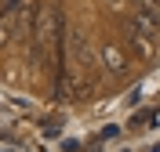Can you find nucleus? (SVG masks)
<instances>
[{
    "label": "nucleus",
    "instance_id": "1",
    "mask_svg": "<svg viewBox=\"0 0 160 152\" xmlns=\"http://www.w3.org/2000/svg\"><path fill=\"white\" fill-rule=\"evenodd\" d=\"M98 62H102V69H106V72H113V76H117V72L128 69V51L120 47L117 40H106V44L98 47Z\"/></svg>",
    "mask_w": 160,
    "mask_h": 152
},
{
    "label": "nucleus",
    "instance_id": "2",
    "mask_svg": "<svg viewBox=\"0 0 160 152\" xmlns=\"http://www.w3.org/2000/svg\"><path fill=\"white\" fill-rule=\"evenodd\" d=\"M128 29L142 33V36H149V40H160V22L149 18V15H142V11H131L128 15Z\"/></svg>",
    "mask_w": 160,
    "mask_h": 152
},
{
    "label": "nucleus",
    "instance_id": "3",
    "mask_svg": "<svg viewBox=\"0 0 160 152\" xmlns=\"http://www.w3.org/2000/svg\"><path fill=\"white\" fill-rule=\"evenodd\" d=\"M128 44L135 47V54H138V58H153V54H157V40L142 36V33H131V29H128Z\"/></svg>",
    "mask_w": 160,
    "mask_h": 152
},
{
    "label": "nucleus",
    "instance_id": "4",
    "mask_svg": "<svg viewBox=\"0 0 160 152\" xmlns=\"http://www.w3.org/2000/svg\"><path fill=\"white\" fill-rule=\"evenodd\" d=\"M131 4H135V11H142V15L160 22V0H131Z\"/></svg>",
    "mask_w": 160,
    "mask_h": 152
},
{
    "label": "nucleus",
    "instance_id": "5",
    "mask_svg": "<svg viewBox=\"0 0 160 152\" xmlns=\"http://www.w3.org/2000/svg\"><path fill=\"white\" fill-rule=\"evenodd\" d=\"M11 33H15V25H11V22L4 18V15H0V47H4V44L11 40Z\"/></svg>",
    "mask_w": 160,
    "mask_h": 152
},
{
    "label": "nucleus",
    "instance_id": "6",
    "mask_svg": "<svg viewBox=\"0 0 160 152\" xmlns=\"http://www.w3.org/2000/svg\"><path fill=\"white\" fill-rule=\"evenodd\" d=\"M157 120V112H138L135 120H131V127H142V123H153Z\"/></svg>",
    "mask_w": 160,
    "mask_h": 152
},
{
    "label": "nucleus",
    "instance_id": "7",
    "mask_svg": "<svg viewBox=\"0 0 160 152\" xmlns=\"http://www.w3.org/2000/svg\"><path fill=\"white\" fill-rule=\"evenodd\" d=\"M62 152H80V141H73V138H66V141H62Z\"/></svg>",
    "mask_w": 160,
    "mask_h": 152
},
{
    "label": "nucleus",
    "instance_id": "8",
    "mask_svg": "<svg viewBox=\"0 0 160 152\" xmlns=\"http://www.w3.org/2000/svg\"><path fill=\"white\" fill-rule=\"evenodd\" d=\"M146 152H160V145H153V149H146Z\"/></svg>",
    "mask_w": 160,
    "mask_h": 152
}]
</instances>
